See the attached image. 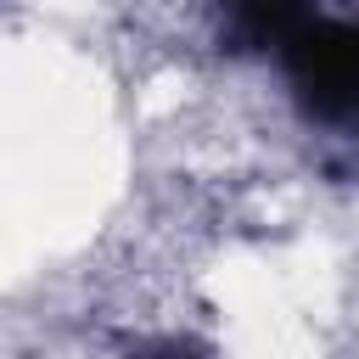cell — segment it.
Returning a JSON list of instances; mask_svg holds the SVG:
<instances>
[{"mask_svg":"<svg viewBox=\"0 0 359 359\" xmlns=\"http://www.w3.org/2000/svg\"><path fill=\"white\" fill-rule=\"evenodd\" d=\"M286 67L320 118H353L359 112V28L303 22L286 39Z\"/></svg>","mask_w":359,"mask_h":359,"instance_id":"6da1fadb","label":"cell"},{"mask_svg":"<svg viewBox=\"0 0 359 359\" xmlns=\"http://www.w3.org/2000/svg\"><path fill=\"white\" fill-rule=\"evenodd\" d=\"M224 6H230V17H236L241 34H252V39H280V45L309 22L303 0H224Z\"/></svg>","mask_w":359,"mask_h":359,"instance_id":"7a4b0ae2","label":"cell"},{"mask_svg":"<svg viewBox=\"0 0 359 359\" xmlns=\"http://www.w3.org/2000/svg\"><path fill=\"white\" fill-rule=\"evenodd\" d=\"M151 359H208L202 348H191V342H174V348H157Z\"/></svg>","mask_w":359,"mask_h":359,"instance_id":"3957f363","label":"cell"}]
</instances>
